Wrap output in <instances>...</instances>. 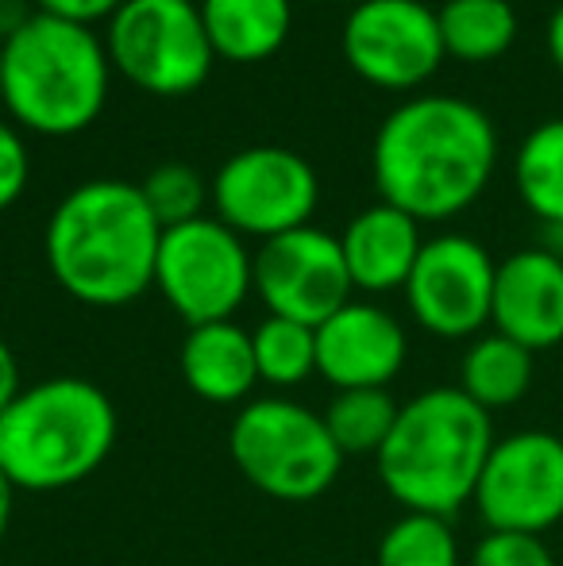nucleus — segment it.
<instances>
[{"label": "nucleus", "mask_w": 563, "mask_h": 566, "mask_svg": "<svg viewBox=\"0 0 563 566\" xmlns=\"http://www.w3.org/2000/svg\"><path fill=\"white\" fill-rule=\"evenodd\" d=\"M436 20L444 54L459 62H494L518 39V12L510 0H448Z\"/></svg>", "instance_id": "nucleus-20"}, {"label": "nucleus", "mask_w": 563, "mask_h": 566, "mask_svg": "<svg viewBox=\"0 0 563 566\" xmlns=\"http://www.w3.org/2000/svg\"><path fill=\"white\" fill-rule=\"evenodd\" d=\"M232 462L259 493L274 501H316L340 478L344 454L321 412L290 397H263L236 412L228 432Z\"/></svg>", "instance_id": "nucleus-6"}, {"label": "nucleus", "mask_w": 563, "mask_h": 566, "mask_svg": "<svg viewBox=\"0 0 563 566\" xmlns=\"http://www.w3.org/2000/svg\"><path fill=\"white\" fill-rule=\"evenodd\" d=\"M494 448V420L459 386H436L402 405L383 443L378 478L406 513L451 516L475 501Z\"/></svg>", "instance_id": "nucleus-3"}, {"label": "nucleus", "mask_w": 563, "mask_h": 566, "mask_svg": "<svg viewBox=\"0 0 563 566\" xmlns=\"http://www.w3.org/2000/svg\"><path fill=\"white\" fill-rule=\"evenodd\" d=\"M105 46L116 74L150 97L197 93L217 62L197 0H124Z\"/></svg>", "instance_id": "nucleus-7"}, {"label": "nucleus", "mask_w": 563, "mask_h": 566, "mask_svg": "<svg viewBox=\"0 0 563 566\" xmlns=\"http://www.w3.org/2000/svg\"><path fill=\"white\" fill-rule=\"evenodd\" d=\"M513 181L525 209L563 231V119H544L521 139Z\"/></svg>", "instance_id": "nucleus-21"}, {"label": "nucleus", "mask_w": 563, "mask_h": 566, "mask_svg": "<svg viewBox=\"0 0 563 566\" xmlns=\"http://www.w3.org/2000/svg\"><path fill=\"white\" fill-rule=\"evenodd\" d=\"M212 54L256 66L282 51L293 28V0H197Z\"/></svg>", "instance_id": "nucleus-18"}, {"label": "nucleus", "mask_w": 563, "mask_h": 566, "mask_svg": "<svg viewBox=\"0 0 563 566\" xmlns=\"http://www.w3.org/2000/svg\"><path fill=\"white\" fill-rule=\"evenodd\" d=\"M471 566H556V555L544 544V536L525 532H487L475 544Z\"/></svg>", "instance_id": "nucleus-26"}, {"label": "nucleus", "mask_w": 563, "mask_h": 566, "mask_svg": "<svg viewBox=\"0 0 563 566\" xmlns=\"http://www.w3.org/2000/svg\"><path fill=\"white\" fill-rule=\"evenodd\" d=\"M217 220L243 239H274L285 231L309 228L321 201V178L305 155L290 147H243L212 178Z\"/></svg>", "instance_id": "nucleus-9"}, {"label": "nucleus", "mask_w": 563, "mask_h": 566, "mask_svg": "<svg viewBox=\"0 0 563 566\" xmlns=\"http://www.w3.org/2000/svg\"><path fill=\"white\" fill-rule=\"evenodd\" d=\"M529 386H533V350L505 339L502 332L479 336L459 363V389L487 412L518 405Z\"/></svg>", "instance_id": "nucleus-19"}, {"label": "nucleus", "mask_w": 563, "mask_h": 566, "mask_svg": "<svg viewBox=\"0 0 563 566\" xmlns=\"http://www.w3.org/2000/svg\"><path fill=\"white\" fill-rule=\"evenodd\" d=\"M124 8V0H35V12L54 15V20H70L93 28V23H108Z\"/></svg>", "instance_id": "nucleus-28"}, {"label": "nucleus", "mask_w": 563, "mask_h": 566, "mask_svg": "<svg viewBox=\"0 0 563 566\" xmlns=\"http://www.w3.org/2000/svg\"><path fill=\"white\" fill-rule=\"evenodd\" d=\"M143 201L155 212L163 228H178L189 220L205 217V201H209V186L205 178L186 163H163L139 181Z\"/></svg>", "instance_id": "nucleus-25"}, {"label": "nucleus", "mask_w": 563, "mask_h": 566, "mask_svg": "<svg viewBox=\"0 0 563 566\" xmlns=\"http://www.w3.org/2000/svg\"><path fill=\"white\" fill-rule=\"evenodd\" d=\"M560 259H563V239H560Z\"/></svg>", "instance_id": "nucleus-34"}, {"label": "nucleus", "mask_w": 563, "mask_h": 566, "mask_svg": "<svg viewBox=\"0 0 563 566\" xmlns=\"http://www.w3.org/2000/svg\"><path fill=\"white\" fill-rule=\"evenodd\" d=\"M490 324L525 350L563 343V259L560 251H518L498 262Z\"/></svg>", "instance_id": "nucleus-15"}, {"label": "nucleus", "mask_w": 563, "mask_h": 566, "mask_svg": "<svg viewBox=\"0 0 563 566\" xmlns=\"http://www.w3.org/2000/svg\"><path fill=\"white\" fill-rule=\"evenodd\" d=\"M378 566H459V539L448 516H398L378 539Z\"/></svg>", "instance_id": "nucleus-24"}, {"label": "nucleus", "mask_w": 563, "mask_h": 566, "mask_svg": "<svg viewBox=\"0 0 563 566\" xmlns=\"http://www.w3.org/2000/svg\"><path fill=\"white\" fill-rule=\"evenodd\" d=\"M406 328L371 301H347L316 324V374L336 389H386L406 366Z\"/></svg>", "instance_id": "nucleus-14"}, {"label": "nucleus", "mask_w": 563, "mask_h": 566, "mask_svg": "<svg viewBox=\"0 0 563 566\" xmlns=\"http://www.w3.org/2000/svg\"><path fill=\"white\" fill-rule=\"evenodd\" d=\"M113 59L93 28L35 12L4 43L0 105L15 127L66 139L97 124L108 105Z\"/></svg>", "instance_id": "nucleus-5"}, {"label": "nucleus", "mask_w": 563, "mask_h": 566, "mask_svg": "<svg viewBox=\"0 0 563 566\" xmlns=\"http://www.w3.org/2000/svg\"><path fill=\"white\" fill-rule=\"evenodd\" d=\"M256 366L259 381L274 389H293L316 374V328L298 321H285V316H267L256 332Z\"/></svg>", "instance_id": "nucleus-23"}, {"label": "nucleus", "mask_w": 563, "mask_h": 566, "mask_svg": "<svg viewBox=\"0 0 563 566\" xmlns=\"http://www.w3.org/2000/svg\"><path fill=\"white\" fill-rule=\"evenodd\" d=\"M498 132L479 105L428 93L383 119L371 147V174L386 205L417 224L451 220L471 209L490 186Z\"/></svg>", "instance_id": "nucleus-1"}, {"label": "nucleus", "mask_w": 563, "mask_h": 566, "mask_svg": "<svg viewBox=\"0 0 563 566\" xmlns=\"http://www.w3.org/2000/svg\"><path fill=\"white\" fill-rule=\"evenodd\" d=\"M23 394V381H20V363H15L12 347L0 339V417L12 409V401Z\"/></svg>", "instance_id": "nucleus-29"}, {"label": "nucleus", "mask_w": 563, "mask_h": 566, "mask_svg": "<svg viewBox=\"0 0 563 566\" xmlns=\"http://www.w3.org/2000/svg\"><path fill=\"white\" fill-rule=\"evenodd\" d=\"M398 412L402 405L390 389H336L321 417L340 454H378L398 424Z\"/></svg>", "instance_id": "nucleus-22"}, {"label": "nucleus", "mask_w": 563, "mask_h": 566, "mask_svg": "<svg viewBox=\"0 0 563 566\" xmlns=\"http://www.w3.org/2000/svg\"><path fill=\"white\" fill-rule=\"evenodd\" d=\"M31 181V155L23 147L15 124L0 119V212L12 209Z\"/></svg>", "instance_id": "nucleus-27"}, {"label": "nucleus", "mask_w": 563, "mask_h": 566, "mask_svg": "<svg viewBox=\"0 0 563 566\" xmlns=\"http://www.w3.org/2000/svg\"><path fill=\"white\" fill-rule=\"evenodd\" d=\"M475 509L490 532L544 536L563 521V440L556 432H513L494 440Z\"/></svg>", "instance_id": "nucleus-11"}, {"label": "nucleus", "mask_w": 563, "mask_h": 566, "mask_svg": "<svg viewBox=\"0 0 563 566\" xmlns=\"http://www.w3.org/2000/svg\"><path fill=\"white\" fill-rule=\"evenodd\" d=\"M0 93H4V46H0Z\"/></svg>", "instance_id": "nucleus-33"}, {"label": "nucleus", "mask_w": 563, "mask_h": 566, "mask_svg": "<svg viewBox=\"0 0 563 566\" xmlns=\"http://www.w3.org/2000/svg\"><path fill=\"white\" fill-rule=\"evenodd\" d=\"M498 262L471 235L425 239L406 282L414 321L440 339H467L490 324Z\"/></svg>", "instance_id": "nucleus-13"}, {"label": "nucleus", "mask_w": 563, "mask_h": 566, "mask_svg": "<svg viewBox=\"0 0 563 566\" xmlns=\"http://www.w3.org/2000/svg\"><path fill=\"white\" fill-rule=\"evenodd\" d=\"M340 46L355 74L386 93H409L440 70V20L425 0H359L347 12Z\"/></svg>", "instance_id": "nucleus-10"}, {"label": "nucleus", "mask_w": 563, "mask_h": 566, "mask_svg": "<svg viewBox=\"0 0 563 566\" xmlns=\"http://www.w3.org/2000/svg\"><path fill=\"white\" fill-rule=\"evenodd\" d=\"M31 15H35L31 12V0H0V46L12 35H20Z\"/></svg>", "instance_id": "nucleus-30"}, {"label": "nucleus", "mask_w": 563, "mask_h": 566, "mask_svg": "<svg viewBox=\"0 0 563 566\" xmlns=\"http://www.w3.org/2000/svg\"><path fill=\"white\" fill-rule=\"evenodd\" d=\"M155 290L189 324L232 321L236 308L256 290V254L217 217L163 228L155 262Z\"/></svg>", "instance_id": "nucleus-8"}, {"label": "nucleus", "mask_w": 563, "mask_h": 566, "mask_svg": "<svg viewBox=\"0 0 563 566\" xmlns=\"http://www.w3.org/2000/svg\"><path fill=\"white\" fill-rule=\"evenodd\" d=\"M352 290L344 247L324 228L285 231L256 251V293L271 316L316 328L352 301Z\"/></svg>", "instance_id": "nucleus-12"}, {"label": "nucleus", "mask_w": 563, "mask_h": 566, "mask_svg": "<svg viewBox=\"0 0 563 566\" xmlns=\"http://www.w3.org/2000/svg\"><path fill=\"white\" fill-rule=\"evenodd\" d=\"M549 54H552V62H556V70L563 74V4L552 12V20H549Z\"/></svg>", "instance_id": "nucleus-32"}, {"label": "nucleus", "mask_w": 563, "mask_h": 566, "mask_svg": "<svg viewBox=\"0 0 563 566\" xmlns=\"http://www.w3.org/2000/svg\"><path fill=\"white\" fill-rule=\"evenodd\" d=\"M344 262L352 285L363 293H394L406 290L417 259H421V224L409 212L378 201L352 217V224L340 235Z\"/></svg>", "instance_id": "nucleus-16"}, {"label": "nucleus", "mask_w": 563, "mask_h": 566, "mask_svg": "<svg viewBox=\"0 0 563 566\" xmlns=\"http://www.w3.org/2000/svg\"><path fill=\"white\" fill-rule=\"evenodd\" d=\"M163 224L136 181L93 178L70 189L46 220L43 251L54 282L93 308H121L155 285Z\"/></svg>", "instance_id": "nucleus-2"}, {"label": "nucleus", "mask_w": 563, "mask_h": 566, "mask_svg": "<svg viewBox=\"0 0 563 566\" xmlns=\"http://www.w3.org/2000/svg\"><path fill=\"white\" fill-rule=\"evenodd\" d=\"M181 378L201 401L212 405H236L256 389L259 366H256V343L251 332H243L236 321L197 324L186 332L181 343Z\"/></svg>", "instance_id": "nucleus-17"}, {"label": "nucleus", "mask_w": 563, "mask_h": 566, "mask_svg": "<svg viewBox=\"0 0 563 566\" xmlns=\"http://www.w3.org/2000/svg\"><path fill=\"white\" fill-rule=\"evenodd\" d=\"M12 505H15V485H12V478L0 470V544H4L8 524H12Z\"/></svg>", "instance_id": "nucleus-31"}, {"label": "nucleus", "mask_w": 563, "mask_h": 566, "mask_svg": "<svg viewBox=\"0 0 563 566\" xmlns=\"http://www.w3.org/2000/svg\"><path fill=\"white\" fill-rule=\"evenodd\" d=\"M121 420L101 386L85 378H46L28 386L0 417V470L15 490H70L105 467Z\"/></svg>", "instance_id": "nucleus-4"}]
</instances>
